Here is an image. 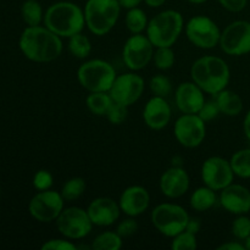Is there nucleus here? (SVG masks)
Listing matches in <instances>:
<instances>
[{
    "label": "nucleus",
    "instance_id": "obj_1",
    "mask_svg": "<svg viewBox=\"0 0 250 250\" xmlns=\"http://www.w3.org/2000/svg\"><path fill=\"white\" fill-rule=\"evenodd\" d=\"M19 48L28 60L46 63L56 60L62 54L61 37L45 26H27L19 39Z\"/></svg>",
    "mask_w": 250,
    "mask_h": 250
},
{
    "label": "nucleus",
    "instance_id": "obj_2",
    "mask_svg": "<svg viewBox=\"0 0 250 250\" xmlns=\"http://www.w3.org/2000/svg\"><path fill=\"white\" fill-rule=\"evenodd\" d=\"M190 78L204 93L215 97L227 88L231 80V71L226 61L220 56L204 55L193 62Z\"/></svg>",
    "mask_w": 250,
    "mask_h": 250
},
{
    "label": "nucleus",
    "instance_id": "obj_3",
    "mask_svg": "<svg viewBox=\"0 0 250 250\" xmlns=\"http://www.w3.org/2000/svg\"><path fill=\"white\" fill-rule=\"evenodd\" d=\"M43 23L61 38H70L84 29V11L72 1L54 2L44 12Z\"/></svg>",
    "mask_w": 250,
    "mask_h": 250
},
{
    "label": "nucleus",
    "instance_id": "obj_4",
    "mask_svg": "<svg viewBox=\"0 0 250 250\" xmlns=\"http://www.w3.org/2000/svg\"><path fill=\"white\" fill-rule=\"evenodd\" d=\"M185 29V20L177 10H164L149 20L146 34L155 48L172 46Z\"/></svg>",
    "mask_w": 250,
    "mask_h": 250
},
{
    "label": "nucleus",
    "instance_id": "obj_5",
    "mask_svg": "<svg viewBox=\"0 0 250 250\" xmlns=\"http://www.w3.org/2000/svg\"><path fill=\"white\" fill-rule=\"evenodd\" d=\"M121 9L117 0H87L83 9L85 26L94 36H105L116 26Z\"/></svg>",
    "mask_w": 250,
    "mask_h": 250
},
{
    "label": "nucleus",
    "instance_id": "obj_6",
    "mask_svg": "<svg viewBox=\"0 0 250 250\" xmlns=\"http://www.w3.org/2000/svg\"><path fill=\"white\" fill-rule=\"evenodd\" d=\"M116 76L114 66L102 59L84 61L77 70L78 82L89 93L109 92Z\"/></svg>",
    "mask_w": 250,
    "mask_h": 250
},
{
    "label": "nucleus",
    "instance_id": "obj_7",
    "mask_svg": "<svg viewBox=\"0 0 250 250\" xmlns=\"http://www.w3.org/2000/svg\"><path fill=\"white\" fill-rule=\"evenodd\" d=\"M189 214L183 207L173 203H163L156 205L150 214L153 226L163 236L172 238L186 229Z\"/></svg>",
    "mask_w": 250,
    "mask_h": 250
},
{
    "label": "nucleus",
    "instance_id": "obj_8",
    "mask_svg": "<svg viewBox=\"0 0 250 250\" xmlns=\"http://www.w3.org/2000/svg\"><path fill=\"white\" fill-rule=\"evenodd\" d=\"M187 39L194 46L204 50L214 49L219 45L221 29L216 22L205 15H197L188 20L185 24Z\"/></svg>",
    "mask_w": 250,
    "mask_h": 250
},
{
    "label": "nucleus",
    "instance_id": "obj_9",
    "mask_svg": "<svg viewBox=\"0 0 250 250\" xmlns=\"http://www.w3.org/2000/svg\"><path fill=\"white\" fill-rule=\"evenodd\" d=\"M55 222L61 236L71 241L85 238L94 226L87 210L78 207L65 208Z\"/></svg>",
    "mask_w": 250,
    "mask_h": 250
},
{
    "label": "nucleus",
    "instance_id": "obj_10",
    "mask_svg": "<svg viewBox=\"0 0 250 250\" xmlns=\"http://www.w3.org/2000/svg\"><path fill=\"white\" fill-rule=\"evenodd\" d=\"M155 46L146 34H132L124 44L122 60L131 71H141L153 61Z\"/></svg>",
    "mask_w": 250,
    "mask_h": 250
},
{
    "label": "nucleus",
    "instance_id": "obj_11",
    "mask_svg": "<svg viewBox=\"0 0 250 250\" xmlns=\"http://www.w3.org/2000/svg\"><path fill=\"white\" fill-rule=\"evenodd\" d=\"M65 209V199L60 192L48 189L41 190L31 199L28 211L34 220L42 224L56 221L61 211Z\"/></svg>",
    "mask_w": 250,
    "mask_h": 250
},
{
    "label": "nucleus",
    "instance_id": "obj_12",
    "mask_svg": "<svg viewBox=\"0 0 250 250\" xmlns=\"http://www.w3.org/2000/svg\"><path fill=\"white\" fill-rule=\"evenodd\" d=\"M205 124L207 122L198 114H182L173 126L176 141L185 148H198L207 137Z\"/></svg>",
    "mask_w": 250,
    "mask_h": 250
},
{
    "label": "nucleus",
    "instance_id": "obj_13",
    "mask_svg": "<svg viewBox=\"0 0 250 250\" xmlns=\"http://www.w3.org/2000/svg\"><path fill=\"white\" fill-rule=\"evenodd\" d=\"M220 48L231 56H242L250 53V22L233 21L221 31Z\"/></svg>",
    "mask_w": 250,
    "mask_h": 250
},
{
    "label": "nucleus",
    "instance_id": "obj_14",
    "mask_svg": "<svg viewBox=\"0 0 250 250\" xmlns=\"http://www.w3.org/2000/svg\"><path fill=\"white\" fill-rule=\"evenodd\" d=\"M144 88L146 83L143 77L139 76L136 71H131L116 76L109 93L114 102L131 106L141 99L144 93Z\"/></svg>",
    "mask_w": 250,
    "mask_h": 250
},
{
    "label": "nucleus",
    "instance_id": "obj_15",
    "mask_svg": "<svg viewBox=\"0 0 250 250\" xmlns=\"http://www.w3.org/2000/svg\"><path fill=\"white\" fill-rule=\"evenodd\" d=\"M202 181L205 186L211 189L220 192L227 186L233 183L234 172L229 160L221 158V156H210L203 163Z\"/></svg>",
    "mask_w": 250,
    "mask_h": 250
},
{
    "label": "nucleus",
    "instance_id": "obj_16",
    "mask_svg": "<svg viewBox=\"0 0 250 250\" xmlns=\"http://www.w3.org/2000/svg\"><path fill=\"white\" fill-rule=\"evenodd\" d=\"M190 180L182 166H171L161 175L159 188L168 199H178L189 190Z\"/></svg>",
    "mask_w": 250,
    "mask_h": 250
},
{
    "label": "nucleus",
    "instance_id": "obj_17",
    "mask_svg": "<svg viewBox=\"0 0 250 250\" xmlns=\"http://www.w3.org/2000/svg\"><path fill=\"white\" fill-rule=\"evenodd\" d=\"M219 203L233 215H246L250 211V190L238 183H231L220 190Z\"/></svg>",
    "mask_w": 250,
    "mask_h": 250
},
{
    "label": "nucleus",
    "instance_id": "obj_18",
    "mask_svg": "<svg viewBox=\"0 0 250 250\" xmlns=\"http://www.w3.org/2000/svg\"><path fill=\"white\" fill-rule=\"evenodd\" d=\"M87 212L94 226L107 227L114 225L119 220L121 209L119 202L112 198L99 197L89 203Z\"/></svg>",
    "mask_w": 250,
    "mask_h": 250
},
{
    "label": "nucleus",
    "instance_id": "obj_19",
    "mask_svg": "<svg viewBox=\"0 0 250 250\" xmlns=\"http://www.w3.org/2000/svg\"><path fill=\"white\" fill-rule=\"evenodd\" d=\"M172 110L166 98L153 95L143 109V121L153 131H161L171 121Z\"/></svg>",
    "mask_w": 250,
    "mask_h": 250
},
{
    "label": "nucleus",
    "instance_id": "obj_20",
    "mask_svg": "<svg viewBox=\"0 0 250 250\" xmlns=\"http://www.w3.org/2000/svg\"><path fill=\"white\" fill-rule=\"evenodd\" d=\"M204 90L193 81L178 84L175 92V103L182 114H198L205 103Z\"/></svg>",
    "mask_w": 250,
    "mask_h": 250
},
{
    "label": "nucleus",
    "instance_id": "obj_21",
    "mask_svg": "<svg viewBox=\"0 0 250 250\" xmlns=\"http://www.w3.org/2000/svg\"><path fill=\"white\" fill-rule=\"evenodd\" d=\"M119 205L125 215L137 217L148 210L150 194L148 189L142 186H129L120 195Z\"/></svg>",
    "mask_w": 250,
    "mask_h": 250
},
{
    "label": "nucleus",
    "instance_id": "obj_22",
    "mask_svg": "<svg viewBox=\"0 0 250 250\" xmlns=\"http://www.w3.org/2000/svg\"><path fill=\"white\" fill-rule=\"evenodd\" d=\"M215 99H216L221 114L226 115V116H238L243 111V100L239 97V94H237L233 90L226 88L217 95H215Z\"/></svg>",
    "mask_w": 250,
    "mask_h": 250
},
{
    "label": "nucleus",
    "instance_id": "obj_23",
    "mask_svg": "<svg viewBox=\"0 0 250 250\" xmlns=\"http://www.w3.org/2000/svg\"><path fill=\"white\" fill-rule=\"evenodd\" d=\"M217 202H219V197L216 194V190L211 189L205 185L197 188L189 198L190 208L198 212L208 211L214 208Z\"/></svg>",
    "mask_w": 250,
    "mask_h": 250
},
{
    "label": "nucleus",
    "instance_id": "obj_24",
    "mask_svg": "<svg viewBox=\"0 0 250 250\" xmlns=\"http://www.w3.org/2000/svg\"><path fill=\"white\" fill-rule=\"evenodd\" d=\"M112 103H114V99L109 92L89 93L85 99L88 110L95 116H106Z\"/></svg>",
    "mask_w": 250,
    "mask_h": 250
},
{
    "label": "nucleus",
    "instance_id": "obj_25",
    "mask_svg": "<svg viewBox=\"0 0 250 250\" xmlns=\"http://www.w3.org/2000/svg\"><path fill=\"white\" fill-rule=\"evenodd\" d=\"M124 246V238L116 231H105L98 234L90 244L92 250H120Z\"/></svg>",
    "mask_w": 250,
    "mask_h": 250
},
{
    "label": "nucleus",
    "instance_id": "obj_26",
    "mask_svg": "<svg viewBox=\"0 0 250 250\" xmlns=\"http://www.w3.org/2000/svg\"><path fill=\"white\" fill-rule=\"evenodd\" d=\"M126 27L132 34H138L143 33L144 31H146V27H148L149 20L146 16V11L141 7H133V9H129L126 14Z\"/></svg>",
    "mask_w": 250,
    "mask_h": 250
},
{
    "label": "nucleus",
    "instance_id": "obj_27",
    "mask_svg": "<svg viewBox=\"0 0 250 250\" xmlns=\"http://www.w3.org/2000/svg\"><path fill=\"white\" fill-rule=\"evenodd\" d=\"M21 15L27 26H39L44 20V12L41 2L37 0H26L22 4Z\"/></svg>",
    "mask_w": 250,
    "mask_h": 250
},
{
    "label": "nucleus",
    "instance_id": "obj_28",
    "mask_svg": "<svg viewBox=\"0 0 250 250\" xmlns=\"http://www.w3.org/2000/svg\"><path fill=\"white\" fill-rule=\"evenodd\" d=\"M68 50L75 58L84 60L92 53V43L87 36L81 32L68 38Z\"/></svg>",
    "mask_w": 250,
    "mask_h": 250
},
{
    "label": "nucleus",
    "instance_id": "obj_29",
    "mask_svg": "<svg viewBox=\"0 0 250 250\" xmlns=\"http://www.w3.org/2000/svg\"><path fill=\"white\" fill-rule=\"evenodd\" d=\"M234 176L241 178H250V149H241L229 159Z\"/></svg>",
    "mask_w": 250,
    "mask_h": 250
},
{
    "label": "nucleus",
    "instance_id": "obj_30",
    "mask_svg": "<svg viewBox=\"0 0 250 250\" xmlns=\"http://www.w3.org/2000/svg\"><path fill=\"white\" fill-rule=\"evenodd\" d=\"M85 188H87V183L84 178L72 177L63 183L60 193L65 202H75L84 194Z\"/></svg>",
    "mask_w": 250,
    "mask_h": 250
},
{
    "label": "nucleus",
    "instance_id": "obj_31",
    "mask_svg": "<svg viewBox=\"0 0 250 250\" xmlns=\"http://www.w3.org/2000/svg\"><path fill=\"white\" fill-rule=\"evenodd\" d=\"M176 61L175 51L172 50V46H159L155 48L153 56V62L156 68L161 71H167L173 67Z\"/></svg>",
    "mask_w": 250,
    "mask_h": 250
},
{
    "label": "nucleus",
    "instance_id": "obj_32",
    "mask_svg": "<svg viewBox=\"0 0 250 250\" xmlns=\"http://www.w3.org/2000/svg\"><path fill=\"white\" fill-rule=\"evenodd\" d=\"M149 88L153 95L167 98L172 93V83L165 75H155L149 81Z\"/></svg>",
    "mask_w": 250,
    "mask_h": 250
},
{
    "label": "nucleus",
    "instance_id": "obj_33",
    "mask_svg": "<svg viewBox=\"0 0 250 250\" xmlns=\"http://www.w3.org/2000/svg\"><path fill=\"white\" fill-rule=\"evenodd\" d=\"M197 248V234L190 233L186 229L172 237V241H171V249L172 250H195Z\"/></svg>",
    "mask_w": 250,
    "mask_h": 250
},
{
    "label": "nucleus",
    "instance_id": "obj_34",
    "mask_svg": "<svg viewBox=\"0 0 250 250\" xmlns=\"http://www.w3.org/2000/svg\"><path fill=\"white\" fill-rule=\"evenodd\" d=\"M232 234L238 241H246L250 236V219L246 215H237L232 224Z\"/></svg>",
    "mask_w": 250,
    "mask_h": 250
},
{
    "label": "nucleus",
    "instance_id": "obj_35",
    "mask_svg": "<svg viewBox=\"0 0 250 250\" xmlns=\"http://www.w3.org/2000/svg\"><path fill=\"white\" fill-rule=\"evenodd\" d=\"M127 115H128V106L114 102L107 111L106 117L112 125H121L127 119Z\"/></svg>",
    "mask_w": 250,
    "mask_h": 250
},
{
    "label": "nucleus",
    "instance_id": "obj_36",
    "mask_svg": "<svg viewBox=\"0 0 250 250\" xmlns=\"http://www.w3.org/2000/svg\"><path fill=\"white\" fill-rule=\"evenodd\" d=\"M54 183V177L48 170H39L37 171L36 175L33 176V187L38 192L41 190L51 189Z\"/></svg>",
    "mask_w": 250,
    "mask_h": 250
},
{
    "label": "nucleus",
    "instance_id": "obj_37",
    "mask_svg": "<svg viewBox=\"0 0 250 250\" xmlns=\"http://www.w3.org/2000/svg\"><path fill=\"white\" fill-rule=\"evenodd\" d=\"M42 250H77L78 246L67 238H53L41 247Z\"/></svg>",
    "mask_w": 250,
    "mask_h": 250
},
{
    "label": "nucleus",
    "instance_id": "obj_38",
    "mask_svg": "<svg viewBox=\"0 0 250 250\" xmlns=\"http://www.w3.org/2000/svg\"><path fill=\"white\" fill-rule=\"evenodd\" d=\"M138 231V222L132 216L126 217L122 221H120L116 226V232L122 237V238H128Z\"/></svg>",
    "mask_w": 250,
    "mask_h": 250
},
{
    "label": "nucleus",
    "instance_id": "obj_39",
    "mask_svg": "<svg viewBox=\"0 0 250 250\" xmlns=\"http://www.w3.org/2000/svg\"><path fill=\"white\" fill-rule=\"evenodd\" d=\"M220 114H221V111H220V107H219V105H217L216 99L205 100V103L203 104L202 109H200L199 112H198V115H199V116L202 117L205 122L212 121V120L216 119Z\"/></svg>",
    "mask_w": 250,
    "mask_h": 250
},
{
    "label": "nucleus",
    "instance_id": "obj_40",
    "mask_svg": "<svg viewBox=\"0 0 250 250\" xmlns=\"http://www.w3.org/2000/svg\"><path fill=\"white\" fill-rule=\"evenodd\" d=\"M225 10L229 12H241L246 9L248 0H217Z\"/></svg>",
    "mask_w": 250,
    "mask_h": 250
},
{
    "label": "nucleus",
    "instance_id": "obj_41",
    "mask_svg": "<svg viewBox=\"0 0 250 250\" xmlns=\"http://www.w3.org/2000/svg\"><path fill=\"white\" fill-rule=\"evenodd\" d=\"M200 229H202V222H200V220L197 219V217H189L187 227H186V231L190 232V233L198 234Z\"/></svg>",
    "mask_w": 250,
    "mask_h": 250
},
{
    "label": "nucleus",
    "instance_id": "obj_42",
    "mask_svg": "<svg viewBox=\"0 0 250 250\" xmlns=\"http://www.w3.org/2000/svg\"><path fill=\"white\" fill-rule=\"evenodd\" d=\"M217 250H246V246L237 241H231L222 243L221 246L217 247Z\"/></svg>",
    "mask_w": 250,
    "mask_h": 250
},
{
    "label": "nucleus",
    "instance_id": "obj_43",
    "mask_svg": "<svg viewBox=\"0 0 250 250\" xmlns=\"http://www.w3.org/2000/svg\"><path fill=\"white\" fill-rule=\"evenodd\" d=\"M119 1V4L121 5L122 9H133V7H137L139 6V4H141L143 0H117Z\"/></svg>",
    "mask_w": 250,
    "mask_h": 250
},
{
    "label": "nucleus",
    "instance_id": "obj_44",
    "mask_svg": "<svg viewBox=\"0 0 250 250\" xmlns=\"http://www.w3.org/2000/svg\"><path fill=\"white\" fill-rule=\"evenodd\" d=\"M243 131L244 134H246L247 138L250 141V110L244 116V121H243Z\"/></svg>",
    "mask_w": 250,
    "mask_h": 250
},
{
    "label": "nucleus",
    "instance_id": "obj_45",
    "mask_svg": "<svg viewBox=\"0 0 250 250\" xmlns=\"http://www.w3.org/2000/svg\"><path fill=\"white\" fill-rule=\"evenodd\" d=\"M144 2L146 4V6L149 7H153V9H155V7H160L163 6L164 4H165L167 0H143Z\"/></svg>",
    "mask_w": 250,
    "mask_h": 250
},
{
    "label": "nucleus",
    "instance_id": "obj_46",
    "mask_svg": "<svg viewBox=\"0 0 250 250\" xmlns=\"http://www.w3.org/2000/svg\"><path fill=\"white\" fill-rule=\"evenodd\" d=\"M188 1H189L190 4H194V5H200V4H204V2H207L208 0H188Z\"/></svg>",
    "mask_w": 250,
    "mask_h": 250
},
{
    "label": "nucleus",
    "instance_id": "obj_47",
    "mask_svg": "<svg viewBox=\"0 0 250 250\" xmlns=\"http://www.w3.org/2000/svg\"><path fill=\"white\" fill-rule=\"evenodd\" d=\"M244 246H246L247 250H250V236L244 241Z\"/></svg>",
    "mask_w": 250,
    "mask_h": 250
},
{
    "label": "nucleus",
    "instance_id": "obj_48",
    "mask_svg": "<svg viewBox=\"0 0 250 250\" xmlns=\"http://www.w3.org/2000/svg\"><path fill=\"white\" fill-rule=\"evenodd\" d=\"M0 197H1V189H0Z\"/></svg>",
    "mask_w": 250,
    "mask_h": 250
}]
</instances>
